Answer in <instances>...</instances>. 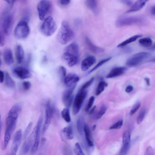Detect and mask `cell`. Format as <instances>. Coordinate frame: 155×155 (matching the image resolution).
I'll return each instance as SVG.
<instances>
[{
  "label": "cell",
  "instance_id": "obj_1",
  "mask_svg": "<svg viewBox=\"0 0 155 155\" xmlns=\"http://www.w3.org/2000/svg\"><path fill=\"white\" fill-rule=\"evenodd\" d=\"M74 32L69 23L63 21L57 35L58 41L62 45H65L69 41L74 37Z\"/></svg>",
  "mask_w": 155,
  "mask_h": 155
},
{
  "label": "cell",
  "instance_id": "obj_2",
  "mask_svg": "<svg viewBox=\"0 0 155 155\" xmlns=\"http://www.w3.org/2000/svg\"><path fill=\"white\" fill-rule=\"evenodd\" d=\"M145 19L139 16H124L119 18L116 21L115 25L118 27L132 25H140L144 22Z\"/></svg>",
  "mask_w": 155,
  "mask_h": 155
},
{
  "label": "cell",
  "instance_id": "obj_3",
  "mask_svg": "<svg viewBox=\"0 0 155 155\" xmlns=\"http://www.w3.org/2000/svg\"><path fill=\"white\" fill-rule=\"evenodd\" d=\"M57 28L56 24L50 15L46 17L43 21L40 28L42 33L46 36L52 35L55 32Z\"/></svg>",
  "mask_w": 155,
  "mask_h": 155
},
{
  "label": "cell",
  "instance_id": "obj_4",
  "mask_svg": "<svg viewBox=\"0 0 155 155\" xmlns=\"http://www.w3.org/2000/svg\"><path fill=\"white\" fill-rule=\"evenodd\" d=\"M30 31L28 23V18H25L17 24L15 29L14 34L17 38L24 39L28 36Z\"/></svg>",
  "mask_w": 155,
  "mask_h": 155
},
{
  "label": "cell",
  "instance_id": "obj_5",
  "mask_svg": "<svg viewBox=\"0 0 155 155\" xmlns=\"http://www.w3.org/2000/svg\"><path fill=\"white\" fill-rule=\"evenodd\" d=\"M150 56V53L147 52L143 51L136 53L127 60L126 64L130 67L137 66L147 59Z\"/></svg>",
  "mask_w": 155,
  "mask_h": 155
},
{
  "label": "cell",
  "instance_id": "obj_6",
  "mask_svg": "<svg viewBox=\"0 0 155 155\" xmlns=\"http://www.w3.org/2000/svg\"><path fill=\"white\" fill-rule=\"evenodd\" d=\"M52 5L51 2L48 0L40 1L37 6L39 19L43 21L48 17L51 11Z\"/></svg>",
  "mask_w": 155,
  "mask_h": 155
},
{
  "label": "cell",
  "instance_id": "obj_7",
  "mask_svg": "<svg viewBox=\"0 0 155 155\" xmlns=\"http://www.w3.org/2000/svg\"><path fill=\"white\" fill-rule=\"evenodd\" d=\"M87 93L86 90L78 91L74 99L73 104L72 110L74 114H77L79 111Z\"/></svg>",
  "mask_w": 155,
  "mask_h": 155
},
{
  "label": "cell",
  "instance_id": "obj_8",
  "mask_svg": "<svg viewBox=\"0 0 155 155\" xmlns=\"http://www.w3.org/2000/svg\"><path fill=\"white\" fill-rule=\"evenodd\" d=\"M77 86V84L67 87V88L64 91L62 99L64 105L69 108L72 104L74 99L72 94Z\"/></svg>",
  "mask_w": 155,
  "mask_h": 155
},
{
  "label": "cell",
  "instance_id": "obj_9",
  "mask_svg": "<svg viewBox=\"0 0 155 155\" xmlns=\"http://www.w3.org/2000/svg\"><path fill=\"white\" fill-rule=\"evenodd\" d=\"M22 139V130L21 129H19L16 131L14 135L9 155H16Z\"/></svg>",
  "mask_w": 155,
  "mask_h": 155
},
{
  "label": "cell",
  "instance_id": "obj_10",
  "mask_svg": "<svg viewBox=\"0 0 155 155\" xmlns=\"http://www.w3.org/2000/svg\"><path fill=\"white\" fill-rule=\"evenodd\" d=\"M36 136L35 127L28 139L24 142L19 153V155H25L29 152L34 143Z\"/></svg>",
  "mask_w": 155,
  "mask_h": 155
},
{
  "label": "cell",
  "instance_id": "obj_11",
  "mask_svg": "<svg viewBox=\"0 0 155 155\" xmlns=\"http://www.w3.org/2000/svg\"><path fill=\"white\" fill-rule=\"evenodd\" d=\"M12 16L9 13H5L2 16L1 21V25L4 33L7 35L9 34L12 23Z\"/></svg>",
  "mask_w": 155,
  "mask_h": 155
},
{
  "label": "cell",
  "instance_id": "obj_12",
  "mask_svg": "<svg viewBox=\"0 0 155 155\" xmlns=\"http://www.w3.org/2000/svg\"><path fill=\"white\" fill-rule=\"evenodd\" d=\"M53 111V109L51 105L50 102L48 101L46 105L45 121L42 129L43 133L45 132L51 124Z\"/></svg>",
  "mask_w": 155,
  "mask_h": 155
},
{
  "label": "cell",
  "instance_id": "obj_13",
  "mask_svg": "<svg viewBox=\"0 0 155 155\" xmlns=\"http://www.w3.org/2000/svg\"><path fill=\"white\" fill-rule=\"evenodd\" d=\"M13 72L18 78L21 79L30 78L32 76L30 71L24 67L15 68L13 69Z\"/></svg>",
  "mask_w": 155,
  "mask_h": 155
},
{
  "label": "cell",
  "instance_id": "obj_14",
  "mask_svg": "<svg viewBox=\"0 0 155 155\" xmlns=\"http://www.w3.org/2000/svg\"><path fill=\"white\" fill-rule=\"evenodd\" d=\"M21 110V107L19 105H15L13 106L9 111L7 119L13 121H17Z\"/></svg>",
  "mask_w": 155,
  "mask_h": 155
},
{
  "label": "cell",
  "instance_id": "obj_15",
  "mask_svg": "<svg viewBox=\"0 0 155 155\" xmlns=\"http://www.w3.org/2000/svg\"><path fill=\"white\" fill-rule=\"evenodd\" d=\"M79 80V77L77 74L70 73L66 75L63 80L64 84L68 87L77 84Z\"/></svg>",
  "mask_w": 155,
  "mask_h": 155
},
{
  "label": "cell",
  "instance_id": "obj_16",
  "mask_svg": "<svg viewBox=\"0 0 155 155\" xmlns=\"http://www.w3.org/2000/svg\"><path fill=\"white\" fill-rule=\"evenodd\" d=\"M96 59L95 57L92 55L88 56L84 58L81 64V68L83 71L87 70L96 62Z\"/></svg>",
  "mask_w": 155,
  "mask_h": 155
},
{
  "label": "cell",
  "instance_id": "obj_17",
  "mask_svg": "<svg viewBox=\"0 0 155 155\" xmlns=\"http://www.w3.org/2000/svg\"><path fill=\"white\" fill-rule=\"evenodd\" d=\"M63 59L67 62L69 67H72L78 62V57L71 54L65 52L62 55Z\"/></svg>",
  "mask_w": 155,
  "mask_h": 155
},
{
  "label": "cell",
  "instance_id": "obj_18",
  "mask_svg": "<svg viewBox=\"0 0 155 155\" xmlns=\"http://www.w3.org/2000/svg\"><path fill=\"white\" fill-rule=\"evenodd\" d=\"M127 68L124 67H119L112 69L106 76V78H110L120 76L126 71Z\"/></svg>",
  "mask_w": 155,
  "mask_h": 155
},
{
  "label": "cell",
  "instance_id": "obj_19",
  "mask_svg": "<svg viewBox=\"0 0 155 155\" xmlns=\"http://www.w3.org/2000/svg\"><path fill=\"white\" fill-rule=\"evenodd\" d=\"M147 2V0L137 1L133 4L130 8L127 10L126 13H129L140 10L144 7Z\"/></svg>",
  "mask_w": 155,
  "mask_h": 155
},
{
  "label": "cell",
  "instance_id": "obj_20",
  "mask_svg": "<svg viewBox=\"0 0 155 155\" xmlns=\"http://www.w3.org/2000/svg\"><path fill=\"white\" fill-rule=\"evenodd\" d=\"M85 42L88 48L91 51L95 54H99L102 53L104 51V49L100 47L94 45L91 42L90 39L86 37L85 38Z\"/></svg>",
  "mask_w": 155,
  "mask_h": 155
},
{
  "label": "cell",
  "instance_id": "obj_21",
  "mask_svg": "<svg viewBox=\"0 0 155 155\" xmlns=\"http://www.w3.org/2000/svg\"><path fill=\"white\" fill-rule=\"evenodd\" d=\"M4 59L5 64L10 65L14 62V58L12 50L10 48L6 49L3 52Z\"/></svg>",
  "mask_w": 155,
  "mask_h": 155
},
{
  "label": "cell",
  "instance_id": "obj_22",
  "mask_svg": "<svg viewBox=\"0 0 155 155\" xmlns=\"http://www.w3.org/2000/svg\"><path fill=\"white\" fill-rule=\"evenodd\" d=\"M15 55L17 62L18 64L23 61L24 57V51L21 46L17 45L15 49Z\"/></svg>",
  "mask_w": 155,
  "mask_h": 155
},
{
  "label": "cell",
  "instance_id": "obj_23",
  "mask_svg": "<svg viewBox=\"0 0 155 155\" xmlns=\"http://www.w3.org/2000/svg\"><path fill=\"white\" fill-rule=\"evenodd\" d=\"M84 132L88 145L90 147H93L94 144L92 139L90 129L88 125L86 124H85L84 126Z\"/></svg>",
  "mask_w": 155,
  "mask_h": 155
},
{
  "label": "cell",
  "instance_id": "obj_24",
  "mask_svg": "<svg viewBox=\"0 0 155 155\" xmlns=\"http://www.w3.org/2000/svg\"><path fill=\"white\" fill-rule=\"evenodd\" d=\"M65 52L73 54L78 57L79 47L76 42H73L68 46L65 50Z\"/></svg>",
  "mask_w": 155,
  "mask_h": 155
},
{
  "label": "cell",
  "instance_id": "obj_25",
  "mask_svg": "<svg viewBox=\"0 0 155 155\" xmlns=\"http://www.w3.org/2000/svg\"><path fill=\"white\" fill-rule=\"evenodd\" d=\"M65 138L68 140H72L73 138V128L72 125H70L64 128L62 130Z\"/></svg>",
  "mask_w": 155,
  "mask_h": 155
},
{
  "label": "cell",
  "instance_id": "obj_26",
  "mask_svg": "<svg viewBox=\"0 0 155 155\" xmlns=\"http://www.w3.org/2000/svg\"><path fill=\"white\" fill-rule=\"evenodd\" d=\"M141 36L142 35H136L133 36L120 43L117 46V47L120 48L123 47L135 41L138 38L141 37Z\"/></svg>",
  "mask_w": 155,
  "mask_h": 155
},
{
  "label": "cell",
  "instance_id": "obj_27",
  "mask_svg": "<svg viewBox=\"0 0 155 155\" xmlns=\"http://www.w3.org/2000/svg\"><path fill=\"white\" fill-rule=\"evenodd\" d=\"M85 124L83 117L79 116L77 122V128L78 133L81 135L83 134L84 132V128Z\"/></svg>",
  "mask_w": 155,
  "mask_h": 155
},
{
  "label": "cell",
  "instance_id": "obj_28",
  "mask_svg": "<svg viewBox=\"0 0 155 155\" xmlns=\"http://www.w3.org/2000/svg\"><path fill=\"white\" fill-rule=\"evenodd\" d=\"M5 84L8 87L11 88L15 87V82L8 72L5 74Z\"/></svg>",
  "mask_w": 155,
  "mask_h": 155
},
{
  "label": "cell",
  "instance_id": "obj_29",
  "mask_svg": "<svg viewBox=\"0 0 155 155\" xmlns=\"http://www.w3.org/2000/svg\"><path fill=\"white\" fill-rule=\"evenodd\" d=\"M138 42L141 46L145 47H148L151 46L152 41L149 38H144L140 39Z\"/></svg>",
  "mask_w": 155,
  "mask_h": 155
},
{
  "label": "cell",
  "instance_id": "obj_30",
  "mask_svg": "<svg viewBox=\"0 0 155 155\" xmlns=\"http://www.w3.org/2000/svg\"><path fill=\"white\" fill-rule=\"evenodd\" d=\"M107 84L105 81H101L99 83L96 91V95L98 96L104 91Z\"/></svg>",
  "mask_w": 155,
  "mask_h": 155
},
{
  "label": "cell",
  "instance_id": "obj_31",
  "mask_svg": "<svg viewBox=\"0 0 155 155\" xmlns=\"http://www.w3.org/2000/svg\"><path fill=\"white\" fill-rule=\"evenodd\" d=\"M85 4L87 7L89 9L94 11L97 7V1L95 0H87L85 1Z\"/></svg>",
  "mask_w": 155,
  "mask_h": 155
},
{
  "label": "cell",
  "instance_id": "obj_32",
  "mask_svg": "<svg viewBox=\"0 0 155 155\" xmlns=\"http://www.w3.org/2000/svg\"><path fill=\"white\" fill-rule=\"evenodd\" d=\"M61 115L66 122H70L71 118L69 108L66 107L63 109L61 112Z\"/></svg>",
  "mask_w": 155,
  "mask_h": 155
},
{
  "label": "cell",
  "instance_id": "obj_33",
  "mask_svg": "<svg viewBox=\"0 0 155 155\" xmlns=\"http://www.w3.org/2000/svg\"><path fill=\"white\" fill-rule=\"evenodd\" d=\"M131 134L130 132L128 130L125 131L122 135V143L123 144H130Z\"/></svg>",
  "mask_w": 155,
  "mask_h": 155
},
{
  "label": "cell",
  "instance_id": "obj_34",
  "mask_svg": "<svg viewBox=\"0 0 155 155\" xmlns=\"http://www.w3.org/2000/svg\"><path fill=\"white\" fill-rule=\"evenodd\" d=\"M147 110L146 109H143L140 112L137 119V124H140L143 121L145 116Z\"/></svg>",
  "mask_w": 155,
  "mask_h": 155
},
{
  "label": "cell",
  "instance_id": "obj_35",
  "mask_svg": "<svg viewBox=\"0 0 155 155\" xmlns=\"http://www.w3.org/2000/svg\"><path fill=\"white\" fill-rule=\"evenodd\" d=\"M111 58V57H109L106 58H105L100 61L96 66L91 70L88 72L89 73H90L95 70L110 60Z\"/></svg>",
  "mask_w": 155,
  "mask_h": 155
},
{
  "label": "cell",
  "instance_id": "obj_36",
  "mask_svg": "<svg viewBox=\"0 0 155 155\" xmlns=\"http://www.w3.org/2000/svg\"><path fill=\"white\" fill-rule=\"evenodd\" d=\"M107 107L104 104L101 105L97 114L96 117V119H100L102 117L106 112L107 110Z\"/></svg>",
  "mask_w": 155,
  "mask_h": 155
},
{
  "label": "cell",
  "instance_id": "obj_37",
  "mask_svg": "<svg viewBox=\"0 0 155 155\" xmlns=\"http://www.w3.org/2000/svg\"><path fill=\"white\" fill-rule=\"evenodd\" d=\"M75 152L76 155H85L78 143H76L74 147Z\"/></svg>",
  "mask_w": 155,
  "mask_h": 155
},
{
  "label": "cell",
  "instance_id": "obj_38",
  "mask_svg": "<svg viewBox=\"0 0 155 155\" xmlns=\"http://www.w3.org/2000/svg\"><path fill=\"white\" fill-rule=\"evenodd\" d=\"M130 146V144H123L119 152L118 155H126Z\"/></svg>",
  "mask_w": 155,
  "mask_h": 155
},
{
  "label": "cell",
  "instance_id": "obj_39",
  "mask_svg": "<svg viewBox=\"0 0 155 155\" xmlns=\"http://www.w3.org/2000/svg\"><path fill=\"white\" fill-rule=\"evenodd\" d=\"M94 80V78L92 77L89 80L85 82L82 85L79 91L86 90L92 84Z\"/></svg>",
  "mask_w": 155,
  "mask_h": 155
},
{
  "label": "cell",
  "instance_id": "obj_40",
  "mask_svg": "<svg viewBox=\"0 0 155 155\" xmlns=\"http://www.w3.org/2000/svg\"><path fill=\"white\" fill-rule=\"evenodd\" d=\"M123 120L120 119L112 125L110 127V129H118L120 128L123 126Z\"/></svg>",
  "mask_w": 155,
  "mask_h": 155
},
{
  "label": "cell",
  "instance_id": "obj_41",
  "mask_svg": "<svg viewBox=\"0 0 155 155\" xmlns=\"http://www.w3.org/2000/svg\"><path fill=\"white\" fill-rule=\"evenodd\" d=\"M140 106V103L139 102H136L133 106L130 112V115H132L134 114L139 109Z\"/></svg>",
  "mask_w": 155,
  "mask_h": 155
},
{
  "label": "cell",
  "instance_id": "obj_42",
  "mask_svg": "<svg viewBox=\"0 0 155 155\" xmlns=\"http://www.w3.org/2000/svg\"><path fill=\"white\" fill-rule=\"evenodd\" d=\"M95 97L94 96H91L89 98L87 104L85 108V110L87 112L89 111V109L93 105Z\"/></svg>",
  "mask_w": 155,
  "mask_h": 155
},
{
  "label": "cell",
  "instance_id": "obj_43",
  "mask_svg": "<svg viewBox=\"0 0 155 155\" xmlns=\"http://www.w3.org/2000/svg\"><path fill=\"white\" fill-rule=\"evenodd\" d=\"M59 72L61 78L63 80L66 75V70L65 68L63 66H61L59 69Z\"/></svg>",
  "mask_w": 155,
  "mask_h": 155
},
{
  "label": "cell",
  "instance_id": "obj_44",
  "mask_svg": "<svg viewBox=\"0 0 155 155\" xmlns=\"http://www.w3.org/2000/svg\"><path fill=\"white\" fill-rule=\"evenodd\" d=\"M33 123L32 122H30L25 129L24 133V138L25 139L28 135L32 127Z\"/></svg>",
  "mask_w": 155,
  "mask_h": 155
},
{
  "label": "cell",
  "instance_id": "obj_45",
  "mask_svg": "<svg viewBox=\"0 0 155 155\" xmlns=\"http://www.w3.org/2000/svg\"><path fill=\"white\" fill-rule=\"evenodd\" d=\"M22 86L24 90H28L31 87V83L29 81H24L22 83Z\"/></svg>",
  "mask_w": 155,
  "mask_h": 155
},
{
  "label": "cell",
  "instance_id": "obj_46",
  "mask_svg": "<svg viewBox=\"0 0 155 155\" xmlns=\"http://www.w3.org/2000/svg\"><path fill=\"white\" fill-rule=\"evenodd\" d=\"M145 155H154L153 150L151 147L149 146L147 147Z\"/></svg>",
  "mask_w": 155,
  "mask_h": 155
},
{
  "label": "cell",
  "instance_id": "obj_47",
  "mask_svg": "<svg viewBox=\"0 0 155 155\" xmlns=\"http://www.w3.org/2000/svg\"><path fill=\"white\" fill-rule=\"evenodd\" d=\"M5 79V74L2 70H0V83H2Z\"/></svg>",
  "mask_w": 155,
  "mask_h": 155
},
{
  "label": "cell",
  "instance_id": "obj_48",
  "mask_svg": "<svg viewBox=\"0 0 155 155\" xmlns=\"http://www.w3.org/2000/svg\"><path fill=\"white\" fill-rule=\"evenodd\" d=\"M133 90V87L132 86L129 85L126 88L125 91L127 93H129L131 92Z\"/></svg>",
  "mask_w": 155,
  "mask_h": 155
},
{
  "label": "cell",
  "instance_id": "obj_49",
  "mask_svg": "<svg viewBox=\"0 0 155 155\" xmlns=\"http://www.w3.org/2000/svg\"><path fill=\"white\" fill-rule=\"evenodd\" d=\"M4 44V38L2 33L0 32V46H3Z\"/></svg>",
  "mask_w": 155,
  "mask_h": 155
},
{
  "label": "cell",
  "instance_id": "obj_50",
  "mask_svg": "<svg viewBox=\"0 0 155 155\" xmlns=\"http://www.w3.org/2000/svg\"><path fill=\"white\" fill-rule=\"evenodd\" d=\"M122 2L124 3L125 4L129 6H131L133 4V2L132 1L130 0H123Z\"/></svg>",
  "mask_w": 155,
  "mask_h": 155
},
{
  "label": "cell",
  "instance_id": "obj_51",
  "mask_svg": "<svg viewBox=\"0 0 155 155\" xmlns=\"http://www.w3.org/2000/svg\"><path fill=\"white\" fill-rule=\"evenodd\" d=\"M60 3L63 5H67L70 2V1L69 0H61L59 1Z\"/></svg>",
  "mask_w": 155,
  "mask_h": 155
},
{
  "label": "cell",
  "instance_id": "obj_52",
  "mask_svg": "<svg viewBox=\"0 0 155 155\" xmlns=\"http://www.w3.org/2000/svg\"><path fill=\"white\" fill-rule=\"evenodd\" d=\"M155 6L153 5V6H152V7H151V9H150L151 13L153 15H155Z\"/></svg>",
  "mask_w": 155,
  "mask_h": 155
},
{
  "label": "cell",
  "instance_id": "obj_53",
  "mask_svg": "<svg viewBox=\"0 0 155 155\" xmlns=\"http://www.w3.org/2000/svg\"><path fill=\"white\" fill-rule=\"evenodd\" d=\"M144 80L146 82L147 85L150 86V79L147 78H144Z\"/></svg>",
  "mask_w": 155,
  "mask_h": 155
},
{
  "label": "cell",
  "instance_id": "obj_54",
  "mask_svg": "<svg viewBox=\"0 0 155 155\" xmlns=\"http://www.w3.org/2000/svg\"><path fill=\"white\" fill-rule=\"evenodd\" d=\"M96 106H94L92 107V108L91 110L89 113V114H92L93 113L96 108Z\"/></svg>",
  "mask_w": 155,
  "mask_h": 155
},
{
  "label": "cell",
  "instance_id": "obj_55",
  "mask_svg": "<svg viewBox=\"0 0 155 155\" xmlns=\"http://www.w3.org/2000/svg\"><path fill=\"white\" fill-rule=\"evenodd\" d=\"M6 2L8 3L10 5L12 4L15 1H12V0H6L5 1Z\"/></svg>",
  "mask_w": 155,
  "mask_h": 155
},
{
  "label": "cell",
  "instance_id": "obj_56",
  "mask_svg": "<svg viewBox=\"0 0 155 155\" xmlns=\"http://www.w3.org/2000/svg\"><path fill=\"white\" fill-rule=\"evenodd\" d=\"M96 124L94 125L92 127V130H93V131L94 130L96 129Z\"/></svg>",
  "mask_w": 155,
  "mask_h": 155
},
{
  "label": "cell",
  "instance_id": "obj_57",
  "mask_svg": "<svg viewBox=\"0 0 155 155\" xmlns=\"http://www.w3.org/2000/svg\"><path fill=\"white\" fill-rule=\"evenodd\" d=\"M2 127V123L1 122V116L0 115V132Z\"/></svg>",
  "mask_w": 155,
  "mask_h": 155
},
{
  "label": "cell",
  "instance_id": "obj_58",
  "mask_svg": "<svg viewBox=\"0 0 155 155\" xmlns=\"http://www.w3.org/2000/svg\"><path fill=\"white\" fill-rule=\"evenodd\" d=\"M151 49L153 50H154L155 49V45H153L151 48Z\"/></svg>",
  "mask_w": 155,
  "mask_h": 155
},
{
  "label": "cell",
  "instance_id": "obj_59",
  "mask_svg": "<svg viewBox=\"0 0 155 155\" xmlns=\"http://www.w3.org/2000/svg\"><path fill=\"white\" fill-rule=\"evenodd\" d=\"M0 54H1V53H0V67L1 66V64H2L1 60V57H1Z\"/></svg>",
  "mask_w": 155,
  "mask_h": 155
}]
</instances>
